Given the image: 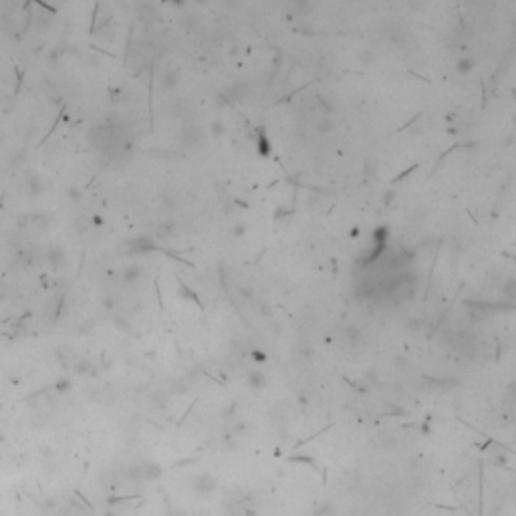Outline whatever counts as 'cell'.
Segmentation results:
<instances>
[{"label": "cell", "mask_w": 516, "mask_h": 516, "mask_svg": "<svg viewBox=\"0 0 516 516\" xmlns=\"http://www.w3.org/2000/svg\"><path fill=\"white\" fill-rule=\"evenodd\" d=\"M514 142H516V136H506V140H504V144H506L508 148H510Z\"/></svg>", "instance_id": "obj_17"}, {"label": "cell", "mask_w": 516, "mask_h": 516, "mask_svg": "<svg viewBox=\"0 0 516 516\" xmlns=\"http://www.w3.org/2000/svg\"><path fill=\"white\" fill-rule=\"evenodd\" d=\"M212 134H214V136L224 134V123H220V121H218V123H214V125H212Z\"/></svg>", "instance_id": "obj_15"}, {"label": "cell", "mask_w": 516, "mask_h": 516, "mask_svg": "<svg viewBox=\"0 0 516 516\" xmlns=\"http://www.w3.org/2000/svg\"><path fill=\"white\" fill-rule=\"evenodd\" d=\"M232 234H234V236H244V234H246V224H242V222L236 224V226L232 228Z\"/></svg>", "instance_id": "obj_14"}, {"label": "cell", "mask_w": 516, "mask_h": 516, "mask_svg": "<svg viewBox=\"0 0 516 516\" xmlns=\"http://www.w3.org/2000/svg\"><path fill=\"white\" fill-rule=\"evenodd\" d=\"M351 236H353V238L359 236V228H353V230H351Z\"/></svg>", "instance_id": "obj_19"}, {"label": "cell", "mask_w": 516, "mask_h": 516, "mask_svg": "<svg viewBox=\"0 0 516 516\" xmlns=\"http://www.w3.org/2000/svg\"><path fill=\"white\" fill-rule=\"evenodd\" d=\"M502 297L506 301H516V279H508L502 285Z\"/></svg>", "instance_id": "obj_4"}, {"label": "cell", "mask_w": 516, "mask_h": 516, "mask_svg": "<svg viewBox=\"0 0 516 516\" xmlns=\"http://www.w3.org/2000/svg\"><path fill=\"white\" fill-rule=\"evenodd\" d=\"M408 363H410V361H408L404 355H396V357H394V367H396V369H404V367H408Z\"/></svg>", "instance_id": "obj_13"}, {"label": "cell", "mask_w": 516, "mask_h": 516, "mask_svg": "<svg viewBox=\"0 0 516 516\" xmlns=\"http://www.w3.org/2000/svg\"><path fill=\"white\" fill-rule=\"evenodd\" d=\"M375 172H377V162L375 160H367L365 164H363V174H365V178H373L375 176Z\"/></svg>", "instance_id": "obj_8"}, {"label": "cell", "mask_w": 516, "mask_h": 516, "mask_svg": "<svg viewBox=\"0 0 516 516\" xmlns=\"http://www.w3.org/2000/svg\"><path fill=\"white\" fill-rule=\"evenodd\" d=\"M248 383H250V387H254V390H263V387L267 385V379L261 371H252L248 375Z\"/></svg>", "instance_id": "obj_5"}, {"label": "cell", "mask_w": 516, "mask_h": 516, "mask_svg": "<svg viewBox=\"0 0 516 516\" xmlns=\"http://www.w3.org/2000/svg\"><path fill=\"white\" fill-rule=\"evenodd\" d=\"M357 57H359V63H361V65H365V67L375 65V61L379 59V55H377L373 49H369V47H367V49H361Z\"/></svg>", "instance_id": "obj_3"}, {"label": "cell", "mask_w": 516, "mask_h": 516, "mask_svg": "<svg viewBox=\"0 0 516 516\" xmlns=\"http://www.w3.org/2000/svg\"><path fill=\"white\" fill-rule=\"evenodd\" d=\"M168 516H186V514H184V512H180V510H174V512H170Z\"/></svg>", "instance_id": "obj_18"}, {"label": "cell", "mask_w": 516, "mask_h": 516, "mask_svg": "<svg viewBox=\"0 0 516 516\" xmlns=\"http://www.w3.org/2000/svg\"><path fill=\"white\" fill-rule=\"evenodd\" d=\"M506 396H508V398H516V383H508V387H506Z\"/></svg>", "instance_id": "obj_16"}, {"label": "cell", "mask_w": 516, "mask_h": 516, "mask_svg": "<svg viewBox=\"0 0 516 516\" xmlns=\"http://www.w3.org/2000/svg\"><path fill=\"white\" fill-rule=\"evenodd\" d=\"M178 71H170V73H166V77H164V85L166 87H174L176 83H178Z\"/></svg>", "instance_id": "obj_11"}, {"label": "cell", "mask_w": 516, "mask_h": 516, "mask_svg": "<svg viewBox=\"0 0 516 516\" xmlns=\"http://www.w3.org/2000/svg\"><path fill=\"white\" fill-rule=\"evenodd\" d=\"M512 125H514V132H516V115H512Z\"/></svg>", "instance_id": "obj_20"}, {"label": "cell", "mask_w": 516, "mask_h": 516, "mask_svg": "<svg viewBox=\"0 0 516 516\" xmlns=\"http://www.w3.org/2000/svg\"><path fill=\"white\" fill-rule=\"evenodd\" d=\"M333 127H335V123H333L331 117H321V119L315 123V129H317L319 134H329V132H333Z\"/></svg>", "instance_id": "obj_7"}, {"label": "cell", "mask_w": 516, "mask_h": 516, "mask_svg": "<svg viewBox=\"0 0 516 516\" xmlns=\"http://www.w3.org/2000/svg\"><path fill=\"white\" fill-rule=\"evenodd\" d=\"M474 69H476V59H472V57H462L456 63V71L460 75H470Z\"/></svg>", "instance_id": "obj_2"}, {"label": "cell", "mask_w": 516, "mask_h": 516, "mask_svg": "<svg viewBox=\"0 0 516 516\" xmlns=\"http://www.w3.org/2000/svg\"><path fill=\"white\" fill-rule=\"evenodd\" d=\"M250 357H252L256 363H267V359H269V355H267L265 351H261V349H252V351H250Z\"/></svg>", "instance_id": "obj_9"}, {"label": "cell", "mask_w": 516, "mask_h": 516, "mask_svg": "<svg viewBox=\"0 0 516 516\" xmlns=\"http://www.w3.org/2000/svg\"><path fill=\"white\" fill-rule=\"evenodd\" d=\"M258 154H261L263 158H267L271 154V142L265 136V132H258Z\"/></svg>", "instance_id": "obj_6"}, {"label": "cell", "mask_w": 516, "mask_h": 516, "mask_svg": "<svg viewBox=\"0 0 516 516\" xmlns=\"http://www.w3.org/2000/svg\"><path fill=\"white\" fill-rule=\"evenodd\" d=\"M138 277H140V269H138V267H132V269L125 271V281H129V283L136 281Z\"/></svg>", "instance_id": "obj_12"}, {"label": "cell", "mask_w": 516, "mask_h": 516, "mask_svg": "<svg viewBox=\"0 0 516 516\" xmlns=\"http://www.w3.org/2000/svg\"><path fill=\"white\" fill-rule=\"evenodd\" d=\"M396 446H398L396 436H383V440H381V448H385V450H394Z\"/></svg>", "instance_id": "obj_10"}, {"label": "cell", "mask_w": 516, "mask_h": 516, "mask_svg": "<svg viewBox=\"0 0 516 516\" xmlns=\"http://www.w3.org/2000/svg\"><path fill=\"white\" fill-rule=\"evenodd\" d=\"M216 488H218V480H216L212 474H208V472L198 474V476L192 480V490H194L196 494H212Z\"/></svg>", "instance_id": "obj_1"}]
</instances>
